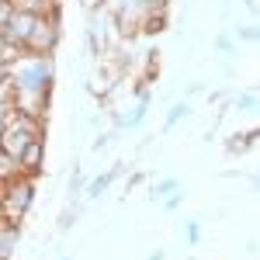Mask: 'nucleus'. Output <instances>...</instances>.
<instances>
[{"mask_svg":"<svg viewBox=\"0 0 260 260\" xmlns=\"http://www.w3.org/2000/svg\"><path fill=\"white\" fill-rule=\"evenodd\" d=\"M80 174H77V170H73V177H70V194H80Z\"/></svg>","mask_w":260,"mask_h":260,"instance_id":"nucleus-13","label":"nucleus"},{"mask_svg":"<svg viewBox=\"0 0 260 260\" xmlns=\"http://www.w3.org/2000/svg\"><path fill=\"white\" fill-rule=\"evenodd\" d=\"M31 198H35V177L18 174V177L4 180V187H0V219L18 222L31 208Z\"/></svg>","mask_w":260,"mask_h":260,"instance_id":"nucleus-1","label":"nucleus"},{"mask_svg":"<svg viewBox=\"0 0 260 260\" xmlns=\"http://www.w3.org/2000/svg\"><path fill=\"white\" fill-rule=\"evenodd\" d=\"M7 70H11V62H7V59H4V56H0V83L7 80Z\"/></svg>","mask_w":260,"mask_h":260,"instance_id":"nucleus-15","label":"nucleus"},{"mask_svg":"<svg viewBox=\"0 0 260 260\" xmlns=\"http://www.w3.org/2000/svg\"><path fill=\"white\" fill-rule=\"evenodd\" d=\"M180 198H184V194H180V187H177V191H170V198L163 201V208H167V212H174V208L180 205Z\"/></svg>","mask_w":260,"mask_h":260,"instance_id":"nucleus-11","label":"nucleus"},{"mask_svg":"<svg viewBox=\"0 0 260 260\" xmlns=\"http://www.w3.org/2000/svg\"><path fill=\"white\" fill-rule=\"evenodd\" d=\"M18 174H21V163L11 153L0 149V180H11V177H18Z\"/></svg>","mask_w":260,"mask_h":260,"instance_id":"nucleus-6","label":"nucleus"},{"mask_svg":"<svg viewBox=\"0 0 260 260\" xmlns=\"http://www.w3.org/2000/svg\"><path fill=\"white\" fill-rule=\"evenodd\" d=\"M115 177H118V167H108L101 177H94L90 184H87V198H101V194L111 187V180H115Z\"/></svg>","mask_w":260,"mask_h":260,"instance_id":"nucleus-4","label":"nucleus"},{"mask_svg":"<svg viewBox=\"0 0 260 260\" xmlns=\"http://www.w3.org/2000/svg\"><path fill=\"white\" fill-rule=\"evenodd\" d=\"M7 118H11V108H0V136H4V128H7Z\"/></svg>","mask_w":260,"mask_h":260,"instance_id":"nucleus-14","label":"nucleus"},{"mask_svg":"<svg viewBox=\"0 0 260 260\" xmlns=\"http://www.w3.org/2000/svg\"><path fill=\"white\" fill-rule=\"evenodd\" d=\"M187 115H191V104H187V101H177V104H174V108L167 111V121H163V132H170V128H174V125H177L180 118H187Z\"/></svg>","mask_w":260,"mask_h":260,"instance_id":"nucleus-5","label":"nucleus"},{"mask_svg":"<svg viewBox=\"0 0 260 260\" xmlns=\"http://www.w3.org/2000/svg\"><path fill=\"white\" fill-rule=\"evenodd\" d=\"M136 4H139L142 14H160V11H167L170 0H136Z\"/></svg>","mask_w":260,"mask_h":260,"instance_id":"nucleus-9","label":"nucleus"},{"mask_svg":"<svg viewBox=\"0 0 260 260\" xmlns=\"http://www.w3.org/2000/svg\"><path fill=\"white\" fill-rule=\"evenodd\" d=\"M21 163V174H28V177H35L42 170V139H31L28 146H24V153L18 156Z\"/></svg>","mask_w":260,"mask_h":260,"instance_id":"nucleus-2","label":"nucleus"},{"mask_svg":"<svg viewBox=\"0 0 260 260\" xmlns=\"http://www.w3.org/2000/svg\"><path fill=\"white\" fill-rule=\"evenodd\" d=\"M142 21H146V31H163V28H167V14H163V11L160 14H146Z\"/></svg>","mask_w":260,"mask_h":260,"instance_id":"nucleus-10","label":"nucleus"},{"mask_svg":"<svg viewBox=\"0 0 260 260\" xmlns=\"http://www.w3.org/2000/svg\"><path fill=\"white\" fill-rule=\"evenodd\" d=\"M236 111H257V90L236 94Z\"/></svg>","mask_w":260,"mask_h":260,"instance_id":"nucleus-8","label":"nucleus"},{"mask_svg":"<svg viewBox=\"0 0 260 260\" xmlns=\"http://www.w3.org/2000/svg\"><path fill=\"white\" fill-rule=\"evenodd\" d=\"M180 184H177V177H163V180H156L153 184V201H160V198H167L170 191H177Z\"/></svg>","mask_w":260,"mask_h":260,"instance_id":"nucleus-7","label":"nucleus"},{"mask_svg":"<svg viewBox=\"0 0 260 260\" xmlns=\"http://www.w3.org/2000/svg\"><path fill=\"white\" fill-rule=\"evenodd\" d=\"M21 240V229H18V222H7V219H0V260H7L11 253H14V246H18Z\"/></svg>","mask_w":260,"mask_h":260,"instance_id":"nucleus-3","label":"nucleus"},{"mask_svg":"<svg viewBox=\"0 0 260 260\" xmlns=\"http://www.w3.org/2000/svg\"><path fill=\"white\" fill-rule=\"evenodd\" d=\"M215 45H219V49H222V52H233V42H229V39H225V35H222V39H219V42H215Z\"/></svg>","mask_w":260,"mask_h":260,"instance_id":"nucleus-16","label":"nucleus"},{"mask_svg":"<svg viewBox=\"0 0 260 260\" xmlns=\"http://www.w3.org/2000/svg\"><path fill=\"white\" fill-rule=\"evenodd\" d=\"M187 240H191V243L201 240V225H198V222H191V225H187Z\"/></svg>","mask_w":260,"mask_h":260,"instance_id":"nucleus-12","label":"nucleus"},{"mask_svg":"<svg viewBox=\"0 0 260 260\" xmlns=\"http://www.w3.org/2000/svg\"><path fill=\"white\" fill-rule=\"evenodd\" d=\"M0 187H4V180H0Z\"/></svg>","mask_w":260,"mask_h":260,"instance_id":"nucleus-17","label":"nucleus"}]
</instances>
